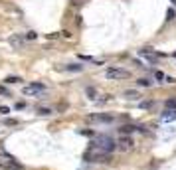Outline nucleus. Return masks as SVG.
Masks as SVG:
<instances>
[{"label": "nucleus", "mask_w": 176, "mask_h": 170, "mask_svg": "<svg viewBox=\"0 0 176 170\" xmlns=\"http://www.w3.org/2000/svg\"><path fill=\"white\" fill-rule=\"evenodd\" d=\"M0 95H6V97H8V95H10V93H8V89H6V87H4V85H0Z\"/></svg>", "instance_id": "b1692460"}, {"label": "nucleus", "mask_w": 176, "mask_h": 170, "mask_svg": "<svg viewBox=\"0 0 176 170\" xmlns=\"http://www.w3.org/2000/svg\"><path fill=\"white\" fill-rule=\"evenodd\" d=\"M10 113V107H6V105H0V115H8Z\"/></svg>", "instance_id": "aec40b11"}, {"label": "nucleus", "mask_w": 176, "mask_h": 170, "mask_svg": "<svg viewBox=\"0 0 176 170\" xmlns=\"http://www.w3.org/2000/svg\"><path fill=\"white\" fill-rule=\"evenodd\" d=\"M105 77L107 79H127V77H131V73L127 69H121V67H109L105 71Z\"/></svg>", "instance_id": "20e7f679"}, {"label": "nucleus", "mask_w": 176, "mask_h": 170, "mask_svg": "<svg viewBox=\"0 0 176 170\" xmlns=\"http://www.w3.org/2000/svg\"><path fill=\"white\" fill-rule=\"evenodd\" d=\"M91 145L95 148H99V150H103V152H107V154H111V150H115V146H117V142L111 139L109 135H97L93 139Z\"/></svg>", "instance_id": "f257e3e1"}, {"label": "nucleus", "mask_w": 176, "mask_h": 170, "mask_svg": "<svg viewBox=\"0 0 176 170\" xmlns=\"http://www.w3.org/2000/svg\"><path fill=\"white\" fill-rule=\"evenodd\" d=\"M138 85H141V87H151V85H152V81H151V79H147V77H142V79H138V81H137Z\"/></svg>", "instance_id": "f8f14e48"}, {"label": "nucleus", "mask_w": 176, "mask_h": 170, "mask_svg": "<svg viewBox=\"0 0 176 170\" xmlns=\"http://www.w3.org/2000/svg\"><path fill=\"white\" fill-rule=\"evenodd\" d=\"M36 36H38L36 32H28V34H26V40H36Z\"/></svg>", "instance_id": "4be33fe9"}, {"label": "nucleus", "mask_w": 176, "mask_h": 170, "mask_svg": "<svg viewBox=\"0 0 176 170\" xmlns=\"http://www.w3.org/2000/svg\"><path fill=\"white\" fill-rule=\"evenodd\" d=\"M141 107L142 109H151L152 107V101H145V103H141Z\"/></svg>", "instance_id": "5701e85b"}, {"label": "nucleus", "mask_w": 176, "mask_h": 170, "mask_svg": "<svg viewBox=\"0 0 176 170\" xmlns=\"http://www.w3.org/2000/svg\"><path fill=\"white\" fill-rule=\"evenodd\" d=\"M79 60H83V61H89V63H101L99 60H93L91 56H79Z\"/></svg>", "instance_id": "dca6fc26"}, {"label": "nucleus", "mask_w": 176, "mask_h": 170, "mask_svg": "<svg viewBox=\"0 0 176 170\" xmlns=\"http://www.w3.org/2000/svg\"><path fill=\"white\" fill-rule=\"evenodd\" d=\"M166 109H170V111H176V99H166Z\"/></svg>", "instance_id": "ddd939ff"}, {"label": "nucleus", "mask_w": 176, "mask_h": 170, "mask_svg": "<svg viewBox=\"0 0 176 170\" xmlns=\"http://www.w3.org/2000/svg\"><path fill=\"white\" fill-rule=\"evenodd\" d=\"M67 71H83V65H79V63H71V65L65 67Z\"/></svg>", "instance_id": "9b49d317"}, {"label": "nucleus", "mask_w": 176, "mask_h": 170, "mask_svg": "<svg viewBox=\"0 0 176 170\" xmlns=\"http://www.w3.org/2000/svg\"><path fill=\"white\" fill-rule=\"evenodd\" d=\"M133 145H135V142H133V139H131L129 135H123L121 139H119V142H117V146H119L123 152H125V150H131Z\"/></svg>", "instance_id": "39448f33"}, {"label": "nucleus", "mask_w": 176, "mask_h": 170, "mask_svg": "<svg viewBox=\"0 0 176 170\" xmlns=\"http://www.w3.org/2000/svg\"><path fill=\"white\" fill-rule=\"evenodd\" d=\"M125 97H127V99H138V97H141V93L135 91V89H127V91H125Z\"/></svg>", "instance_id": "9d476101"}, {"label": "nucleus", "mask_w": 176, "mask_h": 170, "mask_svg": "<svg viewBox=\"0 0 176 170\" xmlns=\"http://www.w3.org/2000/svg\"><path fill=\"white\" fill-rule=\"evenodd\" d=\"M0 160L6 162V164H14V162H16V158H14V154H10V152H8L4 146H0Z\"/></svg>", "instance_id": "423d86ee"}, {"label": "nucleus", "mask_w": 176, "mask_h": 170, "mask_svg": "<svg viewBox=\"0 0 176 170\" xmlns=\"http://www.w3.org/2000/svg\"><path fill=\"white\" fill-rule=\"evenodd\" d=\"M138 56H141V57H145V60L147 61H156V54H154V51H151V50H141V51H138Z\"/></svg>", "instance_id": "0eeeda50"}, {"label": "nucleus", "mask_w": 176, "mask_h": 170, "mask_svg": "<svg viewBox=\"0 0 176 170\" xmlns=\"http://www.w3.org/2000/svg\"><path fill=\"white\" fill-rule=\"evenodd\" d=\"M4 81H6V83H18V81H22V79H20L18 75H8Z\"/></svg>", "instance_id": "2eb2a0df"}, {"label": "nucleus", "mask_w": 176, "mask_h": 170, "mask_svg": "<svg viewBox=\"0 0 176 170\" xmlns=\"http://www.w3.org/2000/svg\"><path fill=\"white\" fill-rule=\"evenodd\" d=\"M52 113V109H47V107H38V115H50Z\"/></svg>", "instance_id": "6ab92c4d"}, {"label": "nucleus", "mask_w": 176, "mask_h": 170, "mask_svg": "<svg viewBox=\"0 0 176 170\" xmlns=\"http://www.w3.org/2000/svg\"><path fill=\"white\" fill-rule=\"evenodd\" d=\"M16 123H18L16 119H6V121H4V125H8V127H14Z\"/></svg>", "instance_id": "412c9836"}, {"label": "nucleus", "mask_w": 176, "mask_h": 170, "mask_svg": "<svg viewBox=\"0 0 176 170\" xmlns=\"http://www.w3.org/2000/svg\"><path fill=\"white\" fill-rule=\"evenodd\" d=\"M4 168H6V170H24V166H20L18 162H14V164H6Z\"/></svg>", "instance_id": "4468645a"}, {"label": "nucleus", "mask_w": 176, "mask_h": 170, "mask_svg": "<svg viewBox=\"0 0 176 170\" xmlns=\"http://www.w3.org/2000/svg\"><path fill=\"white\" fill-rule=\"evenodd\" d=\"M172 18H176V12H174V8H170L168 10V20H172Z\"/></svg>", "instance_id": "393cba45"}, {"label": "nucleus", "mask_w": 176, "mask_h": 170, "mask_svg": "<svg viewBox=\"0 0 176 170\" xmlns=\"http://www.w3.org/2000/svg\"><path fill=\"white\" fill-rule=\"evenodd\" d=\"M135 129H137V127H131V125H127V127H121L119 131L123 132V135H129V132H131V131H135Z\"/></svg>", "instance_id": "f3484780"}, {"label": "nucleus", "mask_w": 176, "mask_h": 170, "mask_svg": "<svg viewBox=\"0 0 176 170\" xmlns=\"http://www.w3.org/2000/svg\"><path fill=\"white\" fill-rule=\"evenodd\" d=\"M174 119H176V111H170V109H166V111H164L162 121H174Z\"/></svg>", "instance_id": "1a4fd4ad"}, {"label": "nucleus", "mask_w": 176, "mask_h": 170, "mask_svg": "<svg viewBox=\"0 0 176 170\" xmlns=\"http://www.w3.org/2000/svg\"><path fill=\"white\" fill-rule=\"evenodd\" d=\"M85 93H87V97H89V99H95V93H97V91H95L93 87H87V89H85Z\"/></svg>", "instance_id": "a211bd4d"}, {"label": "nucleus", "mask_w": 176, "mask_h": 170, "mask_svg": "<svg viewBox=\"0 0 176 170\" xmlns=\"http://www.w3.org/2000/svg\"><path fill=\"white\" fill-rule=\"evenodd\" d=\"M170 2H172V6H174V8H176V0H170Z\"/></svg>", "instance_id": "bb28decb"}, {"label": "nucleus", "mask_w": 176, "mask_h": 170, "mask_svg": "<svg viewBox=\"0 0 176 170\" xmlns=\"http://www.w3.org/2000/svg\"><path fill=\"white\" fill-rule=\"evenodd\" d=\"M24 95H30V97H42L46 93V85L44 83H30L22 89Z\"/></svg>", "instance_id": "7ed1b4c3"}, {"label": "nucleus", "mask_w": 176, "mask_h": 170, "mask_svg": "<svg viewBox=\"0 0 176 170\" xmlns=\"http://www.w3.org/2000/svg\"><path fill=\"white\" fill-rule=\"evenodd\" d=\"M91 119L101 121V123H111V121H113V115H95V117H91Z\"/></svg>", "instance_id": "6e6552de"}, {"label": "nucleus", "mask_w": 176, "mask_h": 170, "mask_svg": "<svg viewBox=\"0 0 176 170\" xmlns=\"http://www.w3.org/2000/svg\"><path fill=\"white\" fill-rule=\"evenodd\" d=\"M154 75H156V79H164V73H162V71H156Z\"/></svg>", "instance_id": "a878e982"}, {"label": "nucleus", "mask_w": 176, "mask_h": 170, "mask_svg": "<svg viewBox=\"0 0 176 170\" xmlns=\"http://www.w3.org/2000/svg\"><path fill=\"white\" fill-rule=\"evenodd\" d=\"M85 160L87 162H109L111 160V154H107V152L99 150V148L91 146L87 152H85Z\"/></svg>", "instance_id": "f03ea898"}]
</instances>
